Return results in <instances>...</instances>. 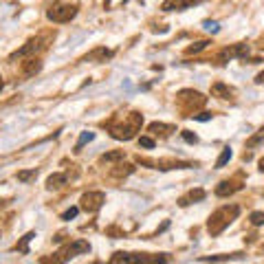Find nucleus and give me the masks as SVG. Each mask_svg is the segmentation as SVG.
Returning <instances> with one entry per match:
<instances>
[{"label": "nucleus", "mask_w": 264, "mask_h": 264, "mask_svg": "<svg viewBox=\"0 0 264 264\" xmlns=\"http://www.w3.org/2000/svg\"><path fill=\"white\" fill-rule=\"evenodd\" d=\"M110 57H112V51L101 46V48H95L92 53H88L82 62H106V60H110Z\"/></svg>", "instance_id": "obj_14"}, {"label": "nucleus", "mask_w": 264, "mask_h": 264, "mask_svg": "<svg viewBox=\"0 0 264 264\" xmlns=\"http://www.w3.org/2000/svg\"><path fill=\"white\" fill-rule=\"evenodd\" d=\"M33 238H35V233H33V231H31V233H26V236L22 238V242H20V244L16 246V249L20 251V253H29V246H26V244H29V242L33 240Z\"/></svg>", "instance_id": "obj_22"}, {"label": "nucleus", "mask_w": 264, "mask_h": 264, "mask_svg": "<svg viewBox=\"0 0 264 264\" xmlns=\"http://www.w3.org/2000/svg\"><path fill=\"white\" fill-rule=\"evenodd\" d=\"M77 207H70L68 211H64V214H62V220H70V218H75V216H77Z\"/></svg>", "instance_id": "obj_30"}, {"label": "nucleus", "mask_w": 264, "mask_h": 264, "mask_svg": "<svg viewBox=\"0 0 264 264\" xmlns=\"http://www.w3.org/2000/svg\"><path fill=\"white\" fill-rule=\"evenodd\" d=\"M38 176V170H26V172H18V180H22V183H29L31 178H35Z\"/></svg>", "instance_id": "obj_23"}, {"label": "nucleus", "mask_w": 264, "mask_h": 264, "mask_svg": "<svg viewBox=\"0 0 264 264\" xmlns=\"http://www.w3.org/2000/svg\"><path fill=\"white\" fill-rule=\"evenodd\" d=\"M205 189H200V187H196V189H189L185 196H180L178 198V205L180 207H187V205H192V202H200V200H205Z\"/></svg>", "instance_id": "obj_11"}, {"label": "nucleus", "mask_w": 264, "mask_h": 264, "mask_svg": "<svg viewBox=\"0 0 264 264\" xmlns=\"http://www.w3.org/2000/svg\"><path fill=\"white\" fill-rule=\"evenodd\" d=\"M238 214H240V207H238V205H224V207H220V209H216L214 214L209 216L207 231H209L211 236H218V233H222L224 229H227L229 224H231L233 220L238 218Z\"/></svg>", "instance_id": "obj_1"}, {"label": "nucleus", "mask_w": 264, "mask_h": 264, "mask_svg": "<svg viewBox=\"0 0 264 264\" xmlns=\"http://www.w3.org/2000/svg\"><path fill=\"white\" fill-rule=\"evenodd\" d=\"M40 68H42V62H40V60H29V62H24V64H22V73H24L26 77L40 73Z\"/></svg>", "instance_id": "obj_15"}, {"label": "nucleus", "mask_w": 264, "mask_h": 264, "mask_svg": "<svg viewBox=\"0 0 264 264\" xmlns=\"http://www.w3.org/2000/svg\"><path fill=\"white\" fill-rule=\"evenodd\" d=\"M66 180H68V176H66V174H51L46 178V187L48 189H57V187H62Z\"/></svg>", "instance_id": "obj_17"}, {"label": "nucleus", "mask_w": 264, "mask_h": 264, "mask_svg": "<svg viewBox=\"0 0 264 264\" xmlns=\"http://www.w3.org/2000/svg\"><path fill=\"white\" fill-rule=\"evenodd\" d=\"M233 258H242V253H233V255H211V258H200L202 262H216V260H233Z\"/></svg>", "instance_id": "obj_24"}, {"label": "nucleus", "mask_w": 264, "mask_h": 264, "mask_svg": "<svg viewBox=\"0 0 264 264\" xmlns=\"http://www.w3.org/2000/svg\"><path fill=\"white\" fill-rule=\"evenodd\" d=\"M77 16V7L75 4H53L46 11V18L51 22H57V24H64V22H70Z\"/></svg>", "instance_id": "obj_4"}, {"label": "nucleus", "mask_w": 264, "mask_h": 264, "mask_svg": "<svg viewBox=\"0 0 264 264\" xmlns=\"http://www.w3.org/2000/svg\"><path fill=\"white\" fill-rule=\"evenodd\" d=\"M238 189H242V185L238 183V180H222V183L216 187V196H231L233 192H238Z\"/></svg>", "instance_id": "obj_13"}, {"label": "nucleus", "mask_w": 264, "mask_h": 264, "mask_svg": "<svg viewBox=\"0 0 264 264\" xmlns=\"http://www.w3.org/2000/svg\"><path fill=\"white\" fill-rule=\"evenodd\" d=\"M121 158H126V152H123V150H114V152L104 154L99 161L101 163H114V161H121Z\"/></svg>", "instance_id": "obj_19"}, {"label": "nucleus", "mask_w": 264, "mask_h": 264, "mask_svg": "<svg viewBox=\"0 0 264 264\" xmlns=\"http://www.w3.org/2000/svg\"><path fill=\"white\" fill-rule=\"evenodd\" d=\"M251 224L262 227V224H264V211H253V214H251Z\"/></svg>", "instance_id": "obj_26"}, {"label": "nucleus", "mask_w": 264, "mask_h": 264, "mask_svg": "<svg viewBox=\"0 0 264 264\" xmlns=\"http://www.w3.org/2000/svg\"><path fill=\"white\" fill-rule=\"evenodd\" d=\"M260 170H262V172H264V156H262V158H260Z\"/></svg>", "instance_id": "obj_33"}, {"label": "nucleus", "mask_w": 264, "mask_h": 264, "mask_svg": "<svg viewBox=\"0 0 264 264\" xmlns=\"http://www.w3.org/2000/svg\"><path fill=\"white\" fill-rule=\"evenodd\" d=\"M207 40H200V42H196V44H192V46H187V55H192V53H198V51H202V48H207Z\"/></svg>", "instance_id": "obj_25"}, {"label": "nucleus", "mask_w": 264, "mask_h": 264, "mask_svg": "<svg viewBox=\"0 0 264 264\" xmlns=\"http://www.w3.org/2000/svg\"><path fill=\"white\" fill-rule=\"evenodd\" d=\"M95 139V132H82V136H79V141L75 143V152H79V150L84 148V145L88 143V141Z\"/></svg>", "instance_id": "obj_20"}, {"label": "nucleus", "mask_w": 264, "mask_h": 264, "mask_svg": "<svg viewBox=\"0 0 264 264\" xmlns=\"http://www.w3.org/2000/svg\"><path fill=\"white\" fill-rule=\"evenodd\" d=\"M90 251V244H88L86 240H75L73 244H68L64 251H62V260H70V258H75V255H79V253H88Z\"/></svg>", "instance_id": "obj_7"}, {"label": "nucleus", "mask_w": 264, "mask_h": 264, "mask_svg": "<svg viewBox=\"0 0 264 264\" xmlns=\"http://www.w3.org/2000/svg\"><path fill=\"white\" fill-rule=\"evenodd\" d=\"M152 134H163V136H167L170 132H174V126H167V123H150V128H148Z\"/></svg>", "instance_id": "obj_16"}, {"label": "nucleus", "mask_w": 264, "mask_h": 264, "mask_svg": "<svg viewBox=\"0 0 264 264\" xmlns=\"http://www.w3.org/2000/svg\"><path fill=\"white\" fill-rule=\"evenodd\" d=\"M255 84H264V73H260L258 77H255Z\"/></svg>", "instance_id": "obj_32"}, {"label": "nucleus", "mask_w": 264, "mask_h": 264, "mask_svg": "<svg viewBox=\"0 0 264 264\" xmlns=\"http://www.w3.org/2000/svg\"><path fill=\"white\" fill-rule=\"evenodd\" d=\"M246 53H249V46H246V44H233V46L224 48V51L220 53L218 60L227 62V60H233V57H242V60H246Z\"/></svg>", "instance_id": "obj_8"}, {"label": "nucleus", "mask_w": 264, "mask_h": 264, "mask_svg": "<svg viewBox=\"0 0 264 264\" xmlns=\"http://www.w3.org/2000/svg\"><path fill=\"white\" fill-rule=\"evenodd\" d=\"M82 209L88 211V214H95V211H99L101 207H104L106 202V194L104 192H88L82 196Z\"/></svg>", "instance_id": "obj_6"}, {"label": "nucleus", "mask_w": 264, "mask_h": 264, "mask_svg": "<svg viewBox=\"0 0 264 264\" xmlns=\"http://www.w3.org/2000/svg\"><path fill=\"white\" fill-rule=\"evenodd\" d=\"M141 123H143V117H141L139 112H132V114H128L126 123H114V126H110V136H112V139H119V141H130L132 136L136 134V130L141 128Z\"/></svg>", "instance_id": "obj_2"}, {"label": "nucleus", "mask_w": 264, "mask_h": 264, "mask_svg": "<svg viewBox=\"0 0 264 264\" xmlns=\"http://www.w3.org/2000/svg\"><path fill=\"white\" fill-rule=\"evenodd\" d=\"M202 26H205L207 31H211V33H218V31H220L218 22H211V20H205V22H202Z\"/></svg>", "instance_id": "obj_27"}, {"label": "nucleus", "mask_w": 264, "mask_h": 264, "mask_svg": "<svg viewBox=\"0 0 264 264\" xmlns=\"http://www.w3.org/2000/svg\"><path fill=\"white\" fill-rule=\"evenodd\" d=\"M139 145L141 148H154V139H150V136H141Z\"/></svg>", "instance_id": "obj_29"}, {"label": "nucleus", "mask_w": 264, "mask_h": 264, "mask_svg": "<svg viewBox=\"0 0 264 264\" xmlns=\"http://www.w3.org/2000/svg\"><path fill=\"white\" fill-rule=\"evenodd\" d=\"M202 0H163L161 9L163 11H185V9L194 7V4H200Z\"/></svg>", "instance_id": "obj_9"}, {"label": "nucleus", "mask_w": 264, "mask_h": 264, "mask_svg": "<svg viewBox=\"0 0 264 264\" xmlns=\"http://www.w3.org/2000/svg\"><path fill=\"white\" fill-rule=\"evenodd\" d=\"M229 158H231V148H224L222 152H220L218 161H216V167H224L229 163Z\"/></svg>", "instance_id": "obj_21"}, {"label": "nucleus", "mask_w": 264, "mask_h": 264, "mask_svg": "<svg viewBox=\"0 0 264 264\" xmlns=\"http://www.w3.org/2000/svg\"><path fill=\"white\" fill-rule=\"evenodd\" d=\"M211 97H218V99H233V97H236V88L227 86V84H222V82H216L214 86H211Z\"/></svg>", "instance_id": "obj_10"}, {"label": "nucleus", "mask_w": 264, "mask_h": 264, "mask_svg": "<svg viewBox=\"0 0 264 264\" xmlns=\"http://www.w3.org/2000/svg\"><path fill=\"white\" fill-rule=\"evenodd\" d=\"M0 88H2V77H0Z\"/></svg>", "instance_id": "obj_34"}, {"label": "nucleus", "mask_w": 264, "mask_h": 264, "mask_svg": "<svg viewBox=\"0 0 264 264\" xmlns=\"http://www.w3.org/2000/svg\"><path fill=\"white\" fill-rule=\"evenodd\" d=\"M262 143H264V126L260 128L249 141H246V150H255V148H260Z\"/></svg>", "instance_id": "obj_18"}, {"label": "nucleus", "mask_w": 264, "mask_h": 264, "mask_svg": "<svg viewBox=\"0 0 264 264\" xmlns=\"http://www.w3.org/2000/svg\"><path fill=\"white\" fill-rule=\"evenodd\" d=\"M42 48V40L40 38H35V40H29V42L24 44L22 48H18L16 53L11 55V60H16V57H24V55H31V53H35V51H40Z\"/></svg>", "instance_id": "obj_12"}, {"label": "nucleus", "mask_w": 264, "mask_h": 264, "mask_svg": "<svg viewBox=\"0 0 264 264\" xmlns=\"http://www.w3.org/2000/svg\"><path fill=\"white\" fill-rule=\"evenodd\" d=\"M156 264V262H167L165 255H145V253H114L110 258V264Z\"/></svg>", "instance_id": "obj_3"}, {"label": "nucleus", "mask_w": 264, "mask_h": 264, "mask_svg": "<svg viewBox=\"0 0 264 264\" xmlns=\"http://www.w3.org/2000/svg\"><path fill=\"white\" fill-rule=\"evenodd\" d=\"M183 139L187 141V143H196V141H198V136L194 134L192 130H183Z\"/></svg>", "instance_id": "obj_28"}, {"label": "nucleus", "mask_w": 264, "mask_h": 264, "mask_svg": "<svg viewBox=\"0 0 264 264\" xmlns=\"http://www.w3.org/2000/svg\"><path fill=\"white\" fill-rule=\"evenodd\" d=\"M178 101L185 106V112H194V108H200V106H205L207 97L200 95L198 90H180L178 92Z\"/></svg>", "instance_id": "obj_5"}, {"label": "nucleus", "mask_w": 264, "mask_h": 264, "mask_svg": "<svg viewBox=\"0 0 264 264\" xmlns=\"http://www.w3.org/2000/svg\"><path fill=\"white\" fill-rule=\"evenodd\" d=\"M196 121H209L211 119V112H200V114H192Z\"/></svg>", "instance_id": "obj_31"}]
</instances>
